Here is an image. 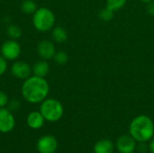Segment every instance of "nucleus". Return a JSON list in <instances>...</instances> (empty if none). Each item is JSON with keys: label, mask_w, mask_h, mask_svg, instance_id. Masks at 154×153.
<instances>
[{"label": "nucleus", "mask_w": 154, "mask_h": 153, "mask_svg": "<svg viewBox=\"0 0 154 153\" xmlns=\"http://www.w3.org/2000/svg\"><path fill=\"white\" fill-rule=\"evenodd\" d=\"M11 73L16 78L26 79L32 73V68L24 61H15L11 67Z\"/></svg>", "instance_id": "9"}, {"label": "nucleus", "mask_w": 154, "mask_h": 153, "mask_svg": "<svg viewBox=\"0 0 154 153\" xmlns=\"http://www.w3.org/2000/svg\"><path fill=\"white\" fill-rule=\"evenodd\" d=\"M115 146L108 139H102L97 142L94 146V153H113Z\"/></svg>", "instance_id": "13"}, {"label": "nucleus", "mask_w": 154, "mask_h": 153, "mask_svg": "<svg viewBox=\"0 0 154 153\" xmlns=\"http://www.w3.org/2000/svg\"><path fill=\"white\" fill-rule=\"evenodd\" d=\"M126 3H127V0H106V6L116 13V11H119L122 8H124Z\"/></svg>", "instance_id": "15"}, {"label": "nucleus", "mask_w": 154, "mask_h": 153, "mask_svg": "<svg viewBox=\"0 0 154 153\" xmlns=\"http://www.w3.org/2000/svg\"><path fill=\"white\" fill-rule=\"evenodd\" d=\"M146 12L149 15L151 16H154V0L146 4Z\"/></svg>", "instance_id": "24"}, {"label": "nucleus", "mask_w": 154, "mask_h": 153, "mask_svg": "<svg viewBox=\"0 0 154 153\" xmlns=\"http://www.w3.org/2000/svg\"><path fill=\"white\" fill-rule=\"evenodd\" d=\"M44 122H45V119H44V117L42 116V115L41 114L40 111L39 112L38 111L31 112L28 115L27 119H26V123H27L28 126L31 129H33V130L41 129L43 126Z\"/></svg>", "instance_id": "11"}, {"label": "nucleus", "mask_w": 154, "mask_h": 153, "mask_svg": "<svg viewBox=\"0 0 154 153\" xmlns=\"http://www.w3.org/2000/svg\"><path fill=\"white\" fill-rule=\"evenodd\" d=\"M21 9L25 14H34V12L38 9L36 3L33 0H24L22 3Z\"/></svg>", "instance_id": "16"}, {"label": "nucleus", "mask_w": 154, "mask_h": 153, "mask_svg": "<svg viewBox=\"0 0 154 153\" xmlns=\"http://www.w3.org/2000/svg\"><path fill=\"white\" fill-rule=\"evenodd\" d=\"M21 92L25 101L31 104H38L48 96L50 86L44 78L32 76L24 80Z\"/></svg>", "instance_id": "1"}, {"label": "nucleus", "mask_w": 154, "mask_h": 153, "mask_svg": "<svg viewBox=\"0 0 154 153\" xmlns=\"http://www.w3.org/2000/svg\"><path fill=\"white\" fill-rule=\"evenodd\" d=\"M8 109L10 111H16L20 107V103L18 100H12L11 102H8Z\"/></svg>", "instance_id": "22"}, {"label": "nucleus", "mask_w": 154, "mask_h": 153, "mask_svg": "<svg viewBox=\"0 0 154 153\" xmlns=\"http://www.w3.org/2000/svg\"><path fill=\"white\" fill-rule=\"evenodd\" d=\"M39 153H54L58 149V142L52 135H44L37 142Z\"/></svg>", "instance_id": "7"}, {"label": "nucleus", "mask_w": 154, "mask_h": 153, "mask_svg": "<svg viewBox=\"0 0 154 153\" xmlns=\"http://www.w3.org/2000/svg\"><path fill=\"white\" fill-rule=\"evenodd\" d=\"M54 61L59 64V65H64L68 62L69 60V56L65 51L60 50V51H56L54 57H53Z\"/></svg>", "instance_id": "19"}, {"label": "nucleus", "mask_w": 154, "mask_h": 153, "mask_svg": "<svg viewBox=\"0 0 154 153\" xmlns=\"http://www.w3.org/2000/svg\"><path fill=\"white\" fill-rule=\"evenodd\" d=\"M14 126L15 119L12 112L5 107L0 108V133H10L14 130Z\"/></svg>", "instance_id": "6"}, {"label": "nucleus", "mask_w": 154, "mask_h": 153, "mask_svg": "<svg viewBox=\"0 0 154 153\" xmlns=\"http://www.w3.org/2000/svg\"><path fill=\"white\" fill-rule=\"evenodd\" d=\"M1 53L6 60H14L21 54V46L14 40L6 41L2 44Z\"/></svg>", "instance_id": "5"}, {"label": "nucleus", "mask_w": 154, "mask_h": 153, "mask_svg": "<svg viewBox=\"0 0 154 153\" xmlns=\"http://www.w3.org/2000/svg\"><path fill=\"white\" fill-rule=\"evenodd\" d=\"M136 141L130 134L121 135L116 143V147L120 153H133L136 150Z\"/></svg>", "instance_id": "8"}, {"label": "nucleus", "mask_w": 154, "mask_h": 153, "mask_svg": "<svg viewBox=\"0 0 154 153\" xmlns=\"http://www.w3.org/2000/svg\"><path fill=\"white\" fill-rule=\"evenodd\" d=\"M6 32H7V35L10 38H12L13 40H16V39L20 38L22 35L21 28L17 25H14V24L9 25L6 29Z\"/></svg>", "instance_id": "18"}, {"label": "nucleus", "mask_w": 154, "mask_h": 153, "mask_svg": "<svg viewBox=\"0 0 154 153\" xmlns=\"http://www.w3.org/2000/svg\"><path fill=\"white\" fill-rule=\"evenodd\" d=\"M148 146H149V151H151V153H154V138L150 141V143Z\"/></svg>", "instance_id": "25"}, {"label": "nucleus", "mask_w": 154, "mask_h": 153, "mask_svg": "<svg viewBox=\"0 0 154 153\" xmlns=\"http://www.w3.org/2000/svg\"><path fill=\"white\" fill-rule=\"evenodd\" d=\"M51 36L54 41L57 43H64L68 40V33L66 30L61 26H57L53 28Z\"/></svg>", "instance_id": "14"}, {"label": "nucleus", "mask_w": 154, "mask_h": 153, "mask_svg": "<svg viewBox=\"0 0 154 153\" xmlns=\"http://www.w3.org/2000/svg\"><path fill=\"white\" fill-rule=\"evenodd\" d=\"M32 23L36 30L46 32L52 29L55 23V15L51 10L47 7L38 8L32 16Z\"/></svg>", "instance_id": "4"}, {"label": "nucleus", "mask_w": 154, "mask_h": 153, "mask_svg": "<svg viewBox=\"0 0 154 153\" xmlns=\"http://www.w3.org/2000/svg\"><path fill=\"white\" fill-rule=\"evenodd\" d=\"M129 134L138 142L151 141L154 134L153 121L145 115L136 116L130 123Z\"/></svg>", "instance_id": "2"}, {"label": "nucleus", "mask_w": 154, "mask_h": 153, "mask_svg": "<svg viewBox=\"0 0 154 153\" xmlns=\"http://www.w3.org/2000/svg\"><path fill=\"white\" fill-rule=\"evenodd\" d=\"M8 105V96L7 95L0 90V108L5 107Z\"/></svg>", "instance_id": "20"}, {"label": "nucleus", "mask_w": 154, "mask_h": 153, "mask_svg": "<svg viewBox=\"0 0 154 153\" xmlns=\"http://www.w3.org/2000/svg\"><path fill=\"white\" fill-rule=\"evenodd\" d=\"M40 112L45 121L55 123L60 120L63 116L64 108L59 100L54 98H46L41 104Z\"/></svg>", "instance_id": "3"}, {"label": "nucleus", "mask_w": 154, "mask_h": 153, "mask_svg": "<svg viewBox=\"0 0 154 153\" xmlns=\"http://www.w3.org/2000/svg\"><path fill=\"white\" fill-rule=\"evenodd\" d=\"M49 71H50V66L45 60L35 62L32 68V72L33 73V76L41 77V78H45L48 75Z\"/></svg>", "instance_id": "12"}, {"label": "nucleus", "mask_w": 154, "mask_h": 153, "mask_svg": "<svg viewBox=\"0 0 154 153\" xmlns=\"http://www.w3.org/2000/svg\"><path fill=\"white\" fill-rule=\"evenodd\" d=\"M142 3H143V4H148V3H150V2H152V1H153V0H140Z\"/></svg>", "instance_id": "26"}, {"label": "nucleus", "mask_w": 154, "mask_h": 153, "mask_svg": "<svg viewBox=\"0 0 154 153\" xmlns=\"http://www.w3.org/2000/svg\"><path fill=\"white\" fill-rule=\"evenodd\" d=\"M37 50H38L39 56L42 60H45L53 59V57L56 53V48H55L54 44L48 40L42 41L38 44Z\"/></svg>", "instance_id": "10"}, {"label": "nucleus", "mask_w": 154, "mask_h": 153, "mask_svg": "<svg viewBox=\"0 0 154 153\" xmlns=\"http://www.w3.org/2000/svg\"><path fill=\"white\" fill-rule=\"evenodd\" d=\"M136 150L139 153H145L149 150V146L146 144V142H139V144L136 145Z\"/></svg>", "instance_id": "23"}, {"label": "nucleus", "mask_w": 154, "mask_h": 153, "mask_svg": "<svg viewBox=\"0 0 154 153\" xmlns=\"http://www.w3.org/2000/svg\"><path fill=\"white\" fill-rule=\"evenodd\" d=\"M115 16V12L107 8L106 6L103 9H101L98 13V18L103 22H109L113 20Z\"/></svg>", "instance_id": "17"}, {"label": "nucleus", "mask_w": 154, "mask_h": 153, "mask_svg": "<svg viewBox=\"0 0 154 153\" xmlns=\"http://www.w3.org/2000/svg\"><path fill=\"white\" fill-rule=\"evenodd\" d=\"M6 69H7V61L3 56H0V76L4 75Z\"/></svg>", "instance_id": "21"}]
</instances>
